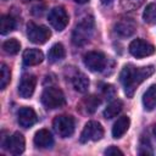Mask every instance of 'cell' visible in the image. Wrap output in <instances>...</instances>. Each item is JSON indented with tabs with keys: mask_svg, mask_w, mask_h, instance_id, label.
I'll use <instances>...</instances> for the list:
<instances>
[{
	"mask_svg": "<svg viewBox=\"0 0 156 156\" xmlns=\"http://www.w3.org/2000/svg\"><path fill=\"white\" fill-rule=\"evenodd\" d=\"M155 72L154 66L146 67H135L133 65H127L123 67L119 74L121 83L124 88V93L128 98H132L136 90V88Z\"/></svg>",
	"mask_w": 156,
	"mask_h": 156,
	"instance_id": "6da1fadb",
	"label": "cell"
},
{
	"mask_svg": "<svg viewBox=\"0 0 156 156\" xmlns=\"http://www.w3.org/2000/svg\"><path fill=\"white\" fill-rule=\"evenodd\" d=\"M94 33V20L93 17H85L73 29L72 41L77 46H82L88 43Z\"/></svg>",
	"mask_w": 156,
	"mask_h": 156,
	"instance_id": "7a4b0ae2",
	"label": "cell"
},
{
	"mask_svg": "<svg viewBox=\"0 0 156 156\" xmlns=\"http://www.w3.org/2000/svg\"><path fill=\"white\" fill-rule=\"evenodd\" d=\"M41 102L46 108L54 110L62 107L66 102V99L61 89L56 87H49L45 88L41 94Z\"/></svg>",
	"mask_w": 156,
	"mask_h": 156,
	"instance_id": "3957f363",
	"label": "cell"
},
{
	"mask_svg": "<svg viewBox=\"0 0 156 156\" xmlns=\"http://www.w3.org/2000/svg\"><path fill=\"white\" fill-rule=\"evenodd\" d=\"M1 146L4 149L9 150L10 154H12V155H20L24 151L26 141H24L23 135L20 132H15L12 135L2 136Z\"/></svg>",
	"mask_w": 156,
	"mask_h": 156,
	"instance_id": "277c9868",
	"label": "cell"
},
{
	"mask_svg": "<svg viewBox=\"0 0 156 156\" xmlns=\"http://www.w3.org/2000/svg\"><path fill=\"white\" fill-rule=\"evenodd\" d=\"M54 130L61 136V138H68L74 132V119L71 116H57L55 117L52 122Z\"/></svg>",
	"mask_w": 156,
	"mask_h": 156,
	"instance_id": "5b68a950",
	"label": "cell"
},
{
	"mask_svg": "<svg viewBox=\"0 0 156 156\" xmlns=\"http://www.w3.org/2000/svg\"><path fill=\"white\" fill-rule=\"evenodd\" d=\"M51 33L48 27L39 26L33 22H29L27 24V37L28 39L34 44H44L49 40Z\"/></svg>",
	"mask_w": 156,
	"mask_h": 156,
	"instance_id": "8992f818",
	"label": "cell"
},
{
	"mask_svg": "<svg viewBox=\"0 0 156 156\" xmlns=\"http://www.w3.org/2000/svg\"><path fill=\"white\" fill-rule=\"evenodd\" d=\"M102 135H104V128L101 127V124L99 122L90 121L84 126V128L80 133L79 140H80V143H87L89 140L98 141L102 138Z\"/></svg>",
	"mask_w": 156,
	"mask_h": 156,
	"instance_id": "52a82bcc",
	"label": "cell"
},
{
	"mask_svg": "<svg viewBox=\"0 0 156 156\" xmlns=\"http://www.w3.org/2000/svg\"><path fill=\"white\" fill-rule=\"evenodd\" d=\"M48 20L52 28H55L58 32L63 30L68 24V15L62 6H56L52 10H50Z\"/></svg>",
	"mask_w": 156,
	"mask_h": 156,
	"instance_id": "ba28073f",
	"label": "cell"
},
{
	"mask_svg": "<svg viewBox=\"0 0 156 156\" xmlns=\"http://www.w3.org/2000/svg\"><path fill=\"white\" fill-rule=\"evenodd\" d=\"M84 65L93 72H101L106 67V56L100 51H89L84 55Z\"/></svg>",
	"mask_w": 156,
	"mask_h": 156,
	"instance_id": "9c48e42d",
	"label": "cell"
},
{
	"mask_svg": "<svg viewBox=\"0 0 156 156\" xmlns=\"http://www.w3.org/2000/svg\"><path fill=\"white\" fill-rule=\"evenodd\" d=\"M129 52L136 57V58H141V57H146L150 56L155 52V46L150 43H147L146 40L143 39H134L130 44H129Z\"/></svg>",
	"mask_w": 156,
	"mask_h": 156,
	"instance_id": "30bf717a",
	"label": "cell"
},
{
	"mask_svg": "<svg viewBox=\"0 0 156 156\" xmlns=\"http://www.w3.org/2000/svg\"><path fill=\"white\" fill-rule=\"evenodd\" d=\"M37 78L33 74H23L18 83V94L23 99H29L35 89Z\"/></svg>",
	"mask_w": 156,
	"mask_h": 156,
	"instance_id": "8fae6325",
	"label": "cell"
},
{
	"mask_svg": "<svg viewBox=\"0 0 156 156\" xmlns=\"http://www.w3.org/2000/svg\"><path fill=\"white\" fill-rule=\"evenodd\" d=\"M135 29L136 24L132 18H121L115 23V32L121 37H130Z\"/></svg>",
	"mask_w": 156,
	"mask_h": 156,
	"instance_id": "7c38bea8",
	"label": "cell"
},
{
	"mask_svg": "<svg viewBox=\"0 0 156 156\" xmlns=\"http://www.w3.org/2000/svg\"><path fill=\"white\" fill-rule=\"evenodd\" d=\"M18 124L23 128H29L37 122V113L30 107H22L17 113Z\"/></svg>",
	"mask_w": 156,
	"mask_h": 156,
	"instance_id": "4fadbf2b",
	"label": "cell"
},
{
	"mask_svg": "<svg viewBox=\"0 0 156 156\" xmlns=\"http://www.w3.org/2000/svg\"><path fill=\"white\" fill-rule=\"evenodd\" d=\"M34 145L39 149H49L54 144V138L48 129H40L34 135Z\"/></svg>",
	"mask_w": 156,
	"mask_h": 156,
	"instance_id": "5bb4252c",
	"label": "cell"
},
{
	"mask_svg": "<svg viewBox=\"0 0 156 156\" xmlns=\"http://www.w3.org/2000/svg\"><path fill=\"white\" fill-rule=\"evenodd\" d=\"M44 60V54L38 49H27L23 52V62L27 66H35L41 63Z\"/></svg>",
	"mask_w": 156,
	"mask_h": 156,
	"instance_id": "9a60e30c",
	"label": "cell"
},
{
	"mask_svg": "<svg viewBox=\"0 0 156 156\" xmlns=\"http://www.w3.org/2000/svg\"><path fill=\"white\" fill-rule=\"evenodd\" d=\"M129 124H130L129 117H127V116H121V117L115 122V124H113V127H112V136L116 138V139L123 136V134L128 130Z\"/></svg>",
	"mask_w": 156,
	"mask_h": 156,
	"instance_id": "2e32d148",
	"label": "cell"
},
{
	"mask_svg": "<svg viewBox=\"0 0 156 156\" xmlns=\"http://www.w3.org/2000/svg\"><path fill=\"white\" fill-rule=\"evenodd\" d=\"M143 105L146 111H152L156 107V84L151 85L143 95Z\"/></svg>",
	"mask_w": 156,
	"mask_h": 156,
	"instance_id": "e0dca14e",
	"label": "cell"
},
{
	"mask_svg": "<svg viewBox=\"0 0 156 156\" xmlns=\"http://www.w3.org/2000/svg\"><path fill=\"white\" fill-rule=\"evenodd\" d=\"M72 84H73L74 90H77L78 93H87L89 88V79L87 78L85 74L77 73L72 78Z\"/></svg>",
	"mask_w": 156,
	"mask_h": 156,
	"instance_id": "ac0fdd59",
	"label": "cell"
},
{
	"mask_svg": "<svg viewBox=\"0 0 156 156\" xmlns=\"http://www.w3.org/2000/svg\"><path fill=\"white\" fill-rule=\"evenodd\" d=\"M122 107H123V102L119 99H116V100L111 101L106 106V108L104 110V117L105 118H108V119L116 117L122 111Z\"/></svg>",
	"mask_w": 156,
	"mask_h": 156,
	"instance_id": "d6986e66",
	"label": "cell"
},
{
	"mask_svg": "<svg viewBox=\"0 0 156 156\" xmlns=\"http://www.w3.org/2000/svg\"><path fill=\"white\" fill-rule=\"evenodd\" d=\"M66 55V51H65V48L61 43H56L51 46V49L49 50V54H48V58L50 62H57L60 60H62Z\"/></svg>",
	"mask_w": 156,
	"mask_h": 156,
	"instance_id": "ffe728a7",
	"label": "cell"
},
{
	"mask_svg": "<svg viewBox=\"0 0 156 156\" xmlns=\"http://www.w3.org/2000/svg\"><path fill=\"white\" fill-rule=\"evenodd\" d=\"M16 27V21L12 16L10 15H2L0 20V33L2 35L12 32Z\"/></svg>",
	"mask_w": 156,
	"mask_h": 156,
	"instance_id": "44dd1931",
	"label": "cell"
},
{
	"mask_svg": "<svg viewBox=\"0 0 156 156\" xmlns=\"http://www.w3.org/2000/svg\"><path fill=\"white\" fill-rule=\"evenodd\" d=\"M99 105H100V99L95 95H89L83 100V107L88 113H94L98 110Z\"/></svg>",
	"mask_w": 156,
	"mask_h": 156,
	"instance_id": "7402d4cb",
	"label": "cell"
},
{
	"mask_svg": "<svg viewBox=\"0 0 156 156\" xmlns=\"http://www.w3.org/2000/svg\"><path fill=\"white\" fill-rule=\"evenodd\" d=\"M143 20L147 24H155L156 23V4H149L143 13Z\"/></svg>",
	"mask_w": 156,
	"mask_h": 156,
	"instance_id": "603a6c76",
	"label": "cell"
},
{
	"mask_svg": "<svg viewBox=\"0 0 156 156\" xmlns=\"http://www.w3.org/2000/svg\"><path fill=\"white\" fill-rule=\"evenodd\" d=\"M2 49H4V51H5L6 54H9V55H16V54L20 51V49H21V44H20V41H18L17 39L12 38V39L6 40V41L2 44Z\"/></svg>",
	"mask_w": 156,
	"mask_h": 156,
	"instance_id": "cb8c5ba5",
	"label": "cell"
},
{
	"mask_svg": "<svg viewBox=\"0 0 156 156\" xmlns=\"http://www.w3.org/2000/svg\"><path fill=\"white\" fill-rule=\"evenodd\" d=\"M10 79H11L10 68L5 63H1V66H0V88L5 89L6 85L10 83Z\"/></svg>",
	"mask_w": 156,
	"mask_h": 156,
	"instance_id": "d4e9b609",
	"label": "cell"
},
{
	"mask_svg": "<svg viewBox=\"0 0 156 156\" xmlns=\"http://www.w3.org/2000/svg\"><path fill=\"white\" fill-rule=\"evenodd\" d=\"M151 154H152V149H151L149 140L141 139L140 146H139V155H151Z\"/></svg>",
	"mask_w": 156,
	"mask_h": 156,
	"instance_id": "484cf974",
	"label": "cell"
},
{
	"mask_svg": "<svg viewBox=\"0 0 156 156\" xmlns=\"http://www.w3.org/2000/svg\"><path fill=\"white\" fill-rule=\"evenodd\" d=\"M102 93H104V95H105L107 99H110V98H112V96L115 95V88H113L112 85H104Z\"/></svg>",
	"mask_w": 156,
	"mask_h": 156,
	"instance_id": "4316f807",
	"label": "cell"
},
{
	"mask_svg": "<svg viewBox=\"0 0 156 156\" xmlns=\"http://www.w3.org/2000/svg\"><path fill=\"white\" fill-rule=\"evenodd\" d=\"M105 155H123V151L119 150L117 146H110L105 150Z\"/></svg>",
	"mask_w": 156,
	"mask_h": 156,
	"instance_id": "83f0119b",
	"label": "cell"
},
{
	"mask_svg": "<svg viewBox=\"0 0 156 156\" xmlns=\"http://www.w3.org/2000/svg\"><path fill=\"white\" fill-rule=\"evenodd\" d=\"M76 2H78V4H85V2H88L89 0H74Z\"/></svg>",
	"mask_w": 156,
	"mask_h": 156,
	"instance_id": "f1b7e54d",
	"label": "cell"
},
{
	"mask_svg": "<svg viewBox=\"0 0 156 156\" xmlns=\"http://www.w3.org/2000/svg\"><path fill=\"white\" fill-rule=\"evenodd\" d=\"M113 0H101V2L102 4H105V5H107V4H111Z\"/></svg>",
	"mask_w": 156,
	"mask_h": 156,
	"instance_id": "f546056e",
	"label": "cell"
},
{
	"mask_svg": "<svg viewBox=\"0 0 156 156\" xmlns=\"http://www.w3.org/2000/svg\"><path fill=\"white\" fill-rule=\"evenodd\" d=\"M152 132H154V135H155V136H156V124H155V126H154V130H152Z\"/></svg>",
	"mask_w": 156,
	"mask_h": 156,
	"instance_id": "4dcf8cb0",
	"label": "cell"
},
{
	"mask_svg": "<svg viewBox=\"0 0 156 156\" xmlns=\"http://www.w3.org/2000/svg\"><path fill=\"white\" fill-rule=\"evenodd\" d=\"M23 1H30V0H23Z\"/></svg>",
	"mask_w": 156,
	"mask_h": 156,
	"instance_id": "1f68e13d",
	"label": "cell"
}]
</instances>
